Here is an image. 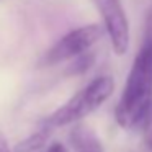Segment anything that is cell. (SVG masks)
I'll use <instances>...</instances> for the list:
<instances>
[{"label":"cell","mask_w":152,"mask_h":152,"mask_svg":"<svg viewBox=\"0 0 152 152\" xmlns=\"http://www.w3.org/2000/svg\"><path fill=\"white\" fill-rule=\"evenodd\" d=\"M51 132H53V128L46 124L44 121H41L39 128L34 132H31L30 136H26L25 139H21L18 144H15L13 152H36L46 144V141L49 139Z\"/></svg>","instance_id":"obj_6"},{"label":"cell","mask_w":152,"mask_h":152,"mask_svg":"<svg viewBox=\"0 0 152 152\" xmlns=\"http://www.w3.org/2000/svg\"><path fill=\"white\" fill-rule=\"evenodd\" d=\"M98 10L111 48L118 56L126 54L131 39L129 20L121 0H92Z\"/></svg>","instance_id":"obj_4"},{"label":"cell","mask_w":152,"mask_h":152,"mask_svg":"<svg viewBox=\"0 0 152 152\" xmlns=\"http://www.w3.org/2000/svg\"><path fill=\"white\" fill-rule=\"evenodd\" d=\"M152 106V51L139 48L115 110L116 123L132 129L144 121Z\"/></svg>","instance_id":"obj_1"},{"label":"cell","mask_w":152,"mask_h":152,"mask_svg":"<svg viewBox=\"0 0 152 152\" xmlns=\"http://www.w3.org/2000/svg\"><path fill=\"white\" fill-rule=\"evenodd\" d=\"M46 152H67V149L62 142H53V144L46 149Z\"/></svg>","instance_id":"obj_11"},{"label":"cell","mask_w":152,"mask_h":152,"mask_svg":"<svg viewBox=\"0 0 152 152\" xmlns=\"http://www.w3.org/2000/svg\"><path fill=\"white\" fill-rule=\"evenodd\" d=\"M103 30L105 28H102L100 25L92 23L69 31L51 49H48L44 53V56L39 61V66L53 67V66H57V64L66 62V61L75 59L77 56L90 51L92 46H95L102 39Z\"/></svg>","instance_id":"obj_3"},{"label":"cell","mask_w":152,"mask_h":152,"mask_svg":"<svg viewBox=\"0 0 152 152\" xmlns=\"http://www.w3.org/2000/svg\"><path fill=\"white\" fill-rule=\"evenodd\" d=\"M0 152H13V149L8 145V139L4 132L0 131Z\"/></svg>","instance_id":"obj_10"},{"label":"cell","mask_w":152,"mask_h":152,"mask_svg":"<svg viewBox=\"0 0 152 152\" xmlns=\"http://www.w3.org/2000/svg\"><path fill=\"white\" fill-rule=\"evenodd\" d=\"M115 92V80L110 75H100L88 82L82 90L70 96L62 106L43 119L49 128H64L74 124L98 110Z\"/></svg>","instance_id":"obj_2"},{"label":"cell","mask_w":152,"mask_h":152,"mask_svg":"<svg viewBox=\"0 0 152 152\" xmlns=\"http://www.w3.org/2000/svg\"><path fill=\"white\" fill-rule=\"evenodd\" d=\"M142 139L149 151H152V106L142 121Z\"/></svg>","instance_id":"obj_9"},{"label":"cell","mask_w":152,"mask_h":152,"mask_svg":"<svg viewBox=\"0 0 152 152\" xmlns=\"http://www.w3.org/2000/svg\"><path fill=\"white\" fill-rule=\"evenodd\" d=\"M142 48L152 51V5H149L144 15V31H142Z\"/></svg>","instance_id":"obj_8"},{"label":"cell","mask_w":152,"mask_h":152,"mask_svg":"<svg viewBox=\"0 0 152 152\" xmlns=\"http://www.w3.org/2000/svg\"><path fill=\"white\" fill-rule=\"evenodd\" d=\"M74 152H105L96 132L87 124H77L69 134Z\"/></svg>","instance_id":"obj_5"},{"label":"cell","mask_w":152,"mask_h":152,"mask_svg":"<svg viewBox=\"0 0 152 152\" xmlns=\"http://www.w3.org/2000/svg\"><path fill=\"white\" fill-rule=\"evenodd\" d=\"M95 57H96L95 53H92V51H87V53L77 56L75 61L72 62V66H69V69H67V75H77V74L87 72L93 66Z\"/></svg>","instance_id":"obj_7"}]
</instances>
